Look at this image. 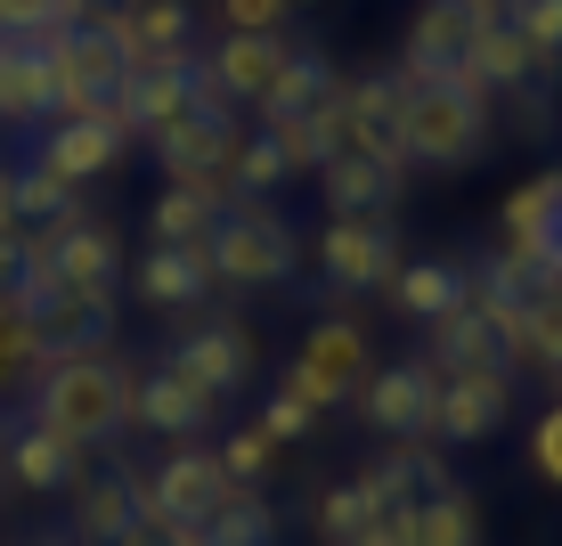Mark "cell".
<instances>
[{
	"mask_svg": "<svg viewBox=\"0 0 562 546\" xmlns=\"http://www.w3.org/2000/svg\"><path fill=\"white\" fill-rule=\"evenodd\" d=\"M212 457H221V473L237 481V490H261L269 465H278V441H269L261 424H237V433H221V448H212Z\"/></svg>",
	"mask_w": 562,
	"mask_h": 546,
	"instance_id": "cell-35",
	"label": "cell"
},
{
	"mask_svg": "<svg viewBox=\"0 0 562 546\" xmlns=\"http://www.w3.org/2000/svg\"><path fill=\"white\" fill-rule=\"evenodd\" d=\"M131 522H147V473H131V465L82 473V490H74V546H114Z\"/></svg>",
	"mask_w": 562,
	"mask_h": 546,
	"instance_id": "cell-16",
	"label": "cell"
},
{
	"mask_svg": "<svg viewBox=\"0 0 562 546\" xmlns=\"http://www.w3.org/2000/svg\"><path fill=\"white\" fill-rule=\"evenodd\" d=\"M310 123H318L326 155H367L383 171H408V90H400V74H351V82H335V99Z\"/></svg>",
	"mask_w": 562,
	"mask_h": 546,
	"instance_id": "cell-2",
	"label": "cell"
},
{
	"mask_svg": "<svg viewBox=\"0 0 562 546\" xmlns=\"http://www.w3.org/2000/svg\"><path fill=\"white\" fill-rule=\"evenodd\" d=\"M25 269H33V237L16 229V237H0V302H9L16 286H25Z\"/></svg>",
	"mask_w": 562,
	"mask_h": 546,
	"instance_id": "cell-43",
	"label": "cell"
},
{
	"mask_svg": "<svg viewBox=\"0 0 562 546\" xmlns=\"http://www.w3.org/2000/svg\"><path fill=\"white\" fill-rule=\"evenodd\" d=\"M261 140L285 155V171H310V180H318L326 140H318V123H310V114H278V123H261Z\"/></svg>",
	"mask_w": 562,
	"mask_h": 546,
	"instance_id": "cell-37",
	"label": "cell"
},
{
	"mask_svg": "<svg viewBox=\"0 0 562 546\" xmlns=\"http://www.w3.org/2000/svg\"><path fill=\"white\" fill-rule=\"evenodd\" d=\"M254 424H261V433H269V441L285 448V441H310V424H318V408H302V400H294V392H285V383H278V392L261 400V416H254Z\"/></svg>",
	"mask_w": 562,
	"mask_h": 546,
	"instance_id": "cell-40",
	"label": "cell"
},
{
	"mask_svg": "<svg viewBox=\"0 0 562 546\" xmlns=\"http://www.w3.org/2000/svg\"><path fill=\"white\" fill-rule=\"evenodd\" d=\"M114 546H204V538L196 531H171V522H131Z\"/></svg>",
	"mask_w": 562,
	"mask_h": 546,
	"instance_id": "cell-44",
	"label": "cell"
},
{
	"mask_svg": "<svg viewBox=\"0 0 562 546\" xmlns=\"http://www.w3.org/2000/svg\"><path fill=\"white\" fill-rule=\"evenodd\" d=\"M171 376H188V383H204L212 400H228V392H245L254 383V335L245 326H228V319H204L196 335H180L171 343Z\"/></svg>",
	"mask_w": 562,
	"mask_h": 546,
	"instance_id": "cell-14",
	"label": "cell"
},
{
	"mask_svg": "<svg viewBox=\"0 0 562 546\" xmlns=\"http://www.w3.org/2000/svg\"><path fill=\"white\" fill-rule=\"evenodd\" d=\"M33 424H49L57 441L74 448H106L114 433H131V367L114 350H74V359H49L33 376Z\"/></svg>",
	"mask_w": 562,
	"mask_h": 546,
	"instance_id": "cell-1",
	"label": "cell"
},
{
	"mask_svg": "<svg viewBox=\"0 0 562 546\" xmlns=\"http://www.w3.org/2000/svg\"><path fill=\"white\" fill-rule=\"evenodd\" d=\"M310 522H318V546H351L367 522H375V498H367L359 481H335V490H318V514Z\"/></svg>",
	"mask_w": 562,
	"mask_h": 546,
	"instance_id": "cell-33",
	"label": "cell"
},
{
	"mask_svg": "<svg viewBox=\"0 0 562 546\" xmlns=\"http://www.w3.org/2000/svg\"><path fill=\"white\" fill-rule=\"evenodd\" d=\"M57 114V74L42 42H9V123H49Z\"/></svg>",
	"mask_w": 562,
	"mask_h": 546,
	"instance_id": "cell-29",
	"label": "cell"
},
{
	"mask_svg": "<svg viewBox=\"0 0 562 546\" xmlns=\"http://www.w3.org/2000/svg\"><path fill=\"white\" fill-rule=\"evenodd\" d=\"M204 261H212V286L261 294V286H285V278H294L302 245H294V221H285L269 197H237V204L221 212V229H212Z\"/></svg>",
	"mask_w": 562,
	"mask_h": 546,
	"instance_id": "cell-4",
	"label": "cell"
},
{
	"mask_svg": "<svg viewBox=\"0 0 562 546\" xmlns=\"http://www.w3.org/2000/svg\"><path fill=\"white\" fill-rule=\"evenodd\" d=\"M196 538L204 546H278V505H269L261 490H228Z\"/></svg>",
	"mask_w": 562,
	"mask_h": 546,
	"instance_id": "cell-28",
	"label": "cell"
},
{
	"mask_svg": "<svg viewBox=\"0 0 562 546\" xmlns=\"http://www.w3.org/2000/svg\"><path fill=\"white\" fill-rule=\"evenodd\" d=\"M383 294H392L400 319L432 326L440 310H457V302H464V269H457V261H400L392 278H383Z\"/></svg>",
	"mask_w": 562,
	"mask_h": 546,
	"instance_id": "cell-22",
	"label": "cell"
},
{
	"mask_svg": "<svg viewBox=\"0 0 562 546\" xmlns=\"http://www.w3.org/2000/svg\"><path fill=\"white\" fill-rule=\"evenodd\" d=\"M367 376H375V343H367V326H359V319H318V326L302 335V359L285 367V392L326 416V408L359 400Z\"/></svg>",
	"mask_w": 562,
	"mask_h": 546,
	"instance_id": "cell-5",
	"label": "cell"
},
{
	"mask_svg": "<svg viewBox=\"0 0 562 546\" xmlns=\"http://www.w3.org/2000/svg\"><path fill=\"white\" fill-rule=\"evenodd\" d=\"M351 546H416V505H392V514H375Z\"/></svg>",
	"mask_w": 562,
	"mask_h": 546,
	"instance_id": "cell-42",
	"label": "cell"
},
{
	"mask_svg": "<svg viewBox=\"0 0 562 546\" xmlns=\"http://www.w3.org/2000/svg\"><path fill=\"white\" fill-rule=\"evenodd\" d=\"M294 180V171H285V155L261 140V131H245V147H237V164H228V188H237V197H278V188Z\"/></svg>",
	"mask_w": 562,
	"mask_h": 546,
	"instance_id": "cell-36",
	"label": "cell"
},
{
	"mask_svg": "<svg viewBox=\"0 0 562 546\" xmlns=\"http://www.w3.org/2000/svg\"><path fill=\"white\" fill-rule=\"evenodd\" d=\"M25 237H33V253L57 269V286H66V294H90V302H114V294H123V237H114L106 221L74 212V221L25 229Z\"/></svg>",
	"mask_w": 562,
	"mask_h": 546,
	"instance_id": "cell-7",
	"label": "cell"
},
{
	"mask_svg": "<svg viewBox=\"0 0 562 546\" xmlns=\"http://www.w3.org/2000/svg\"><path fill=\"white\" fill-rule=\"evenodd\" d=\"M506 416H514V376L506 367H490V376H440L432 441L440 448H481V441H497Z\"/></svg>",
	"mask_w": 562,
	"mask_h": 546,
	"instance_id": "cell-12",
	"label": "cell"
},
{
	"mask_svg": "<svg viewBox=\"0 0 562 546\" xmlns=\"http://www.w3.org/2000/svg\"><path fill=\"white\" fill-rule=\"evenodd\" d=\"M0 123H9V42H0Z\"/></svg>",
	"mask_w": 562,
	"mask_h": 546,
	"instance_id": "cell-47",
	"label": "cell"
},
{
	"mask_svg": "<svg viewBox=\"0 0 562 546\" xmlns=\"http://www.w3.org/2000/svg\"><path fill=\"white\" fill-rule=\"evenodd\" d=\"M464 66L481 74V90H530L538 74H530V42L497 16V25H481L473 33V49H464Z\"/></svg>",
	"mask_w": 562,
	"mask_h": 546,
	"instance_id": "cell-26",
	"label": "cell"
},
{
	"mask_svg": "<svg viewBox=\"0 0 562 546\" xmlns=\"http://www.w3.org/2000/svg\"><path fill=\"white\" fill-rule=\"evenodd\" d=\"M49 546H57V538H49Z\"/></svg>",
	"mask_w": 562,
	"mask_h": 546,
	"instance_id": "cell-50",
	"label": "cell"
},
{
	"mask_svg": "<svg viewBox=\"0 0 562 546\" xmlns=\"http://www.w3.org/2000/svg\"><path fill=\"white\" fill-rule=\"evenodd\" d=\"M131 155V140L114 123H99V114H90V123H49V140H42V164L57 171V180H99V171H114Z\"/></svg>",
	"mask_w": 562,
	"mask_h": 546,
	"instance_id": "cell-21",
	"label": "cell"
},
{
	"mask_svg": "<svg viewBox=\"0 0 562 546\" xmlns=\"http://www.w3.org/2000/svg\"><path fill=\"white\" fill-rule=\"evenodd\" d=\"M106 0H57V25H99Z\"/></svg>",
	"mask_w": 562,
	"mask_h": 546,
	"instance_id": "cell-45",
	"label": "cell"
},
{
	"mask_svg": "<svg viewBox=\"0 0 562 546\" xmlns=\"http://www.w3.org/2000/svg\"><path fill=\"white\" fill-rule=\"evenodd\" d=\"M212 229H221V204L196 197V188H164L147 212V237L155 245H188V253H204L212 245Z\"/></svg>",
	"mask_w": 562,
	"mask_h": 546,
	"instance_id": "cell-27",
	"label": "cell"
},
{
	"mask_svg": "<svg viewBox=\"0 0 562 546\" xmlns=\"http://www.w3.org/2000/svg\"><path fill=\"white\" fill-rule=\"evenodd\" d=\"M408 171H383L367 155H326L318 164V197H326V221H383L400 204Z\"/></svg>",
	"mask_w": 562,
	"mask_h": 546,
	"instance_id": "cell-18",
	"label": "cell"
},
{
	"mask_svg": "<svg viewBox=\"0 0 562 546\" xmlns=\"http://www.w3.org/2000/svg\"><path fill=\"white\" fill-rule=\"evenodd\" d=\"M245 147V123L237 114H188V123H171L164 140H155V164H164L171 188H196L212 204H237V188H228V164H237Z\"/></svg>",
	"mask_w": 562,
	"mask_h": 546,
	"instance_id": "cell-6",
	"label": "cell"
},
{
	"mask_svg": "<svg viewBox=\"0 0 562 546\" xmlns=\"http://www.w3.org/2000/svg\"><path fill=\"white\" fill-rule=\"evenodd\" d=\"M521 367H538V376L562 383V294L554 286H538L530 310H521Z\"/></svg>",
	"mask_w": 562,
	"mask_h": 546,
	"instance_id": "cell-32",
	"label": "cell"
},
{
	"mask_svg": "<svg viewBox=\"0 0 562 546\" xmlns=\"http://www.w3.org/2000/svg\"><path fill=\"white\" fill-rule=\"evenodd\" d=\"M506 25L530 42V74L554 82L562 74V0H506Z\"/></svg>",
	"mask_w": 562,
	"mask_h": 546,
	"instance_id": "cell-31",
	"label": "cell"
},
{
	"mask_svg": "<svg viewBox=\"0 0 562 546\" xmlns=\"http://www.w3.org/2000/svg\"><path fill=\"white\" fill-rule=\"evenodd\" d=\"M416 546H481V505H473L464 481L416 505Z\"/></svg>",
	"mask_w": 562,
	"mask_h": 546,
	"instance_id": "cell-30",
	"label": "cell"
},
{
	"mask_svg": "<svg viewBox=\"0 0 562 546\" xmlns=\"http://www.w3.org/2000/svg\"><path fill=\"white\" fill-rule=\"evenodd\" d=\"M497 229H506V253L521 261V278H530V286L562 278V171L521 180L514 197L497 204Z\"/></svg>",
	"mask_w": 562,
	"mask_h": 546,
	"instance_id": "cell-9",
	"label": "cell"
},
{
	"mask_svg": "<svg viewBox=\"0 0 562 546\" xmlns=\"http://www.w3.org/2000/svg\"><path fill=\"white\" fill-rule=\"evenodd\" d=\"M424 359H432V376H490V367H506V350H497V335H490V319H481L473 302H457V310H440L432 326H424ZM514 376V367H506Z\"/></svg>",
	"mask_w": 562,
	"mask_h": 546,
	"instance_id": "cell-19",
	"label": "cell"
},
{
	"mask_svg": "<svg viewBox=\"0 0 562 546\" xmlns=\"http://www.w3.org/2000/svg\"><path fill=\"white\" fill-rule=\"evenodd\" d=\"M335 82H342V74L326 66L318 49H294V57H285V74L269 82V99H261L254 114H261V123H278V114H318L326 99H335Z\"/></svg>",
	"mask_w": 562,
	"mask_h": 546,
	"instance_id": "cell-25",
	"label": "cell"
},
{
	"mask_svg": "<svg viewBox=\"0 0 562 546\" xmlns=\"http://www.w3.org/2000/svg\"><path fill=\"white\" fill-rule=\"evenodd\" d=\"M82 457L90 448H74V441H57L49 424H9V448H0V473L16 481V490H33V498H66V490H82Z\"/></svg>",
	"mask_w": 562,
	"mask_h": 546,
	"instance_id": "cell-15",
	"label": "cell"
},
{
	"mask_svg": "<svg viewBox=\"0 0 562 546\" xmlns=\"http://www.w3.org/2000/svg\"><path fill=\"white\" fill-rule=\"evenodd\" d=\"M131 286H139V302H155V310H204L212 261H204V253H188V245H147L139 269H131Z\"/></svg>",
	"mask_w": 562,
	"mask_h": 546,
	"instance_id": "cell-20",
	"label": "cell"
},
{
	"mask_svg": "<svg viewBox=\"0 0 562 546\" xmlns=\"http://www.w3.org/2000/svg\"><path fill=\"white\" fill-rule=\"evenodd\" d=\"M432 408H440V376H432V359H392V367H375V376L359 383V416L375 424V441H392V448H408V441H432Z\"/></svg>",
	"mask_w": 562,
	"mask_h": 546,
	"instance_id": "cell-8",
	"label": "cell"
},
{
	"mask_svg": "<svg viewBox=\"0 0 562 546\" xmlns=\"http://www.w3.org/2000/svg\"><path fill=\"white\" fill-rule=\"evenodd\" d=\"M0 448H9V424H0Z\"/></svg>",
	"mask_w": 562,
	"mask_h": 546,
	"instance_id": "cell-49",
	"label": "cell"
},
{
	"mask_svg": "<svg viewBox=\"0 0 562 546\" xmlns=\"http://www.w3.org/2000/svg\"><path fill=\"white\" fill-rule=\"evenodd\" d=\"M57 33V0H0V42H42Z\"/></svg>",
	"mask_w": 562,
	"mask_h": 546,
	"instance_id": "cell-41",
	"label": "cell"
},
{
	"mask_svg": "<svg viewBox=\"0 0 562 546\" xmlns=\"http://www.w3.org/2000/svg\"><path fill=\"white\" fill-rule=\"evenodd\" d=\"M33 326H42V350H49V359H74V350H106V343H114V302L57 294Z\"/></svg>",
	"mask_w": 562,
	"mask_h": 546,
	"instance_id": "cell-23",
	"label": "cell"
},
{
	"mask_svg": "<svg viewBox=\"0 0 562 546\" xmlns=\"http://www.w3.org/2000/svg\"><path fill=\"white\" fill-rule=\"evenodd\" d=\"M294 9H318V0H294Z\"/></svg>",
	"mask_w": 562,
	"mask_h": 546,
	"instance_id": "cell-48",
	"label": "cell"
},
{
	"mask_svg": "<svg viewBox=\"0 0 562 546\" xmlns=\"http://www.w3.org/2000/svg\"><path fill=\"white\" fill-rule=\"evenodd\" d=\"M285 49L278 33H221L212 42V57H204V74H212V90H221L228 107H261L269 99V82L285 74Z\"/></svg>",
	"mask_w": 562,
	"mask_h": 546,
	"instance_id": "cell-17",
	"label": "cell"
},
{
	"mask_svg": "<svg viewBox=\"0 0 562 546\" xmlns=\"http://www.w3.org/2000/svg\"><path fill=\"white\" fill-rule=\"evenodd\" d=\"M9 197H16V229H57L82 212V188L57 180L42 155H25V164H9Z\"/></svg>",
	"mask_w": 562,
	"mask_h": 546,
	"instance_id": "cell-24",
	"label": "cell"
},
{
	"mask_svg": "<svg viewBox=\"0 0 562 546\" xmlns=\"http://www.w3.org/2000/svg\"><path fill=\"white\" fill-rule=\"evenodd\" d=\"M212 16H221V33H285L294 0H212Z\"/></svg>",
	"mask_w": 562,
	"mask_h": 546,
	"instance_id": "cell-38",
	"label": "cell"
},
{
	"mask_svg": "<svg viewBox=\"0 0 562 546\" xmlns=\"http://www.w3.org/2000/svg\"><path fill=\"white\" fill-rule=\"evenodd\" d=\"M530 473L547 481V490H562V400H547L538 424H530Z\"/></svg>",
	"mask_w": 562,
	"mask_h": 546,
	"instance_id": "cell-39",
	"label": "cell"
},
{
	"mask_svg": "<svg viewBox=\"0 0 562 546\" xmlns=\"http://www.w3.org/2000/svg\"><path fill=\"white\" fill-rule=\"evenodd\" d=\"M131 424H139V433H155V441H212L221 400H212L204 383L155 367V376H131Z\"/></svg>",
	"mask_w": 562,
	"mask_h": 546,
	"instance_id": "cell-13",
	"label": "cell"
},
{
	"mask_svg": "<svg viewBox=\"0 0 562 546\" xmlns=\"http://www.w3.org/2000/svg\"><path fill=\"white\" fill-rule=\"evenodd\" d=\"M481 147H490V90H481V74L457 66L440 74V82L408 90V164H481Z\"/></svg>",
	"mask_w": 562,
	"mask_h": 546,
	"instance_id": "cell-3",
	"label": "cell"
},
{
	"mask_svg": "<svg viewBox=\"0 0 562 546\" xmlns=\"http://www.w3.org/2000/svg\"><path fill=\"white\" fill-rule=\"evenodd\" d=\"M237 481L221 473L212 448H171L164 465L147 473V522H171V531H204L212 505H221Z\"/></svg>",
	"mask_w": 562,
	"mask_h": 546,
	"instance_id": "cell-10",
	"label": "cell"
},
{
	"mask_svg": "<svg viewBox=\"0 0 562 546\" xmlns=\"http://www.w3.org/2000/svg\"><path fill=\"white\" fill-rule=\"evenodd\" d=\"M42 367H49L42 326H33L25 310H9V302H0V392H9V383H25V376H42Z\"/></svg>",
	"mask_w": 562,
	"mask_h": 546,
	"instance_id": "cell-34",
	"label": "cell"
},
{
	"mask_svg": "<svg viewBox=\"0 0 562 546\" xmlns=\"http://www.w3.org/2000/svg\"><path fill=\"white\" fill-rule=\"evenodd\" d=\"M464 16H473V25H497V16H506V0H457Z\"/></svg>",
	"mask_w": 562,
	"mask_h": 546,
	"instance_id": "cell-46",
	"label": "cell"
},
{
	"mask_svg": "<svg viewBox=\"0 0 562 546\" xmlns=\"http://www.w3.org/2000/svg\"><path fill=\"white\" fill-rule=\"evenodd\" d=\"M400 269L392 221H326L318 237V278L326 294H383V278Z\"/></svg>",
	"mask_w": 562,
	"mask_h": 546,
	"instance_id": "cell-11",
	"label": "cell"
}]
</instances>
